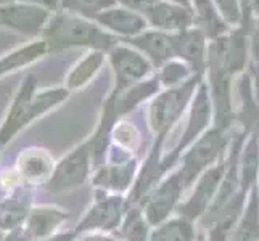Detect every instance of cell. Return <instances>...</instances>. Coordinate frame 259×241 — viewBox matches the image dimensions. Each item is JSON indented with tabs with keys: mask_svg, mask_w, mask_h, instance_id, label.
I'll list each match as a JSON object with an SVG mask.
<instances>
[{
	"mask_svg": "<svg viewBox=\"0 0 259 241\" xmlns=\"http://www.w3.org/2000/svg\"><path fill=\"white\" fill-rule=\"evenodd\" d=\"M40 39L47 43L50 53L69 49H89L108 53L116 43L121 42L95 21L63 10L52 13Z\"/></svg>",
	"mask_w": 259,
	"mask_h": 241,
	"instance_id": "6da1fadb",
	"label": "cell"
},
{
	"mask_svg": "<svg viewBox=\"0 0 259 241\" xmlns=\"http://www.w3.org/2000/svg\"><path fill=\"white\" fill-rule=\"evenodd\" d=\"M229 143L230 138L227 130L212 127L185 150L181 158V167H179L185 190H190L204 171L227 158Z\"/></svg>",
	"mask_w": 259,
	"mask_h": 241,
	"instance_id": "7a4b0ae2",
	"label": "cell"
},
{
	"mask_svg": "<svg viewBox=\"0 0 259 241\" xmlns=\"http://www.w3.org/2000/svg\"><path fill=\"white\" fill-rule=\"evenodd\" d=\"M201 80V76H193L182 85L159 92L151 100L148 108V124L150 129L156 133V137H166L167 132L182 118L185 110H189Z\"/></svg>",
	"mask_w": 259,
	"mask_h": 241,
	"instance_id": "3957f363",
	"label": "cell"
},
{
	"mask_svg": "<svg viewBox=\"0 0 259 241\" xmlns=\"http://www.w3.org/2000/svg\"><path fill=\"white\" fill-rule=\"evenodd\" d=\"M248 26L249 21H245L237 28H232L227 34L211 40L208 47V65H216L232 76L243 73L251 55Z\"/></svg>",
	"mask_w": 259,
	"mask_h": 241,
	"instance_id": "277c9868",
	"label": "cell"
},
{
	"mask_svg": "<svg viewBox=\"0 0 259 241\" xmlns=\"http://www.w3.org/2000/svg\"><path fill=\"white\" fill-rule=\"evenodd\" d=\"M211 122H214L212 102H211L206 80H201L189 106V116H187V122H185V129L182 132V135L179 138L174 150L171 151V155L163 159L164 171H167V169L172 166L174 161H177L179 156H182L184 151L190 145H193L204 132H208Z\"/></svg>",
	"mask_w": 259,
	"mask_h": 241,
	"instance_id": "5b68a950",
	"label": "cell"
},
{
	"mask_svg": "<svg viewBox=\"0 0 259 241\" xmlns=\"http://www.w3.org/2000/svg\"><path fill=\"white\" fill-rule=\"evenodd\" d=\"M110 66L114 73V90L113 95H119L126 92L127 88L136 85L142 80L150 77L153 65L142 55L139 50L131 47L126 42H118L116 45L106 53Z\"/></svg>",
	"mask_w": 259,
	"mask_h": 241,
	"instance_id": "8992f818",
	"label": "cell"
},
{
	"mask_svg": "<svg viewBox=\"0 0 259 241\" xmlns=\"http://www.w3.org/2000/svg\"><path fill=\"white\" fill-rule=\"evenodd\" d=\"M127 214V203L119 195L108 193L105 190L97 191V200L94 206L89 209V212L77 224L76 233H108L111 230L119 228L124 217Z\"/></svg>",
	"mask_w": 259,
	"mask_h": 241,
	"instance_id": "52a82bcc",
	"label": "cell"
},
{
	"mask_svg": "<svg viewBox=\"0 0 259 241\" xmlns=\"http://www.w3.org/2000/svg\"><path fill=\"white\" fill-rule=\"evenodd\" d=\"M92 161L91 143L85 141L57 163L50 180L46 183V190L50 195H58L85 183L92 169Z\"/></svg>",
	"mask_w": 259,
	"mask_h": 241,
	"instance_id": "ba28073f",
	"label": "cell"
},
{
	"mask_svg": "<svg viewBox=\"0 0 259 241\" xmlns=\"http://www.w3.org/2000/svg\"><path fill=\"white\" fill-rule=\"evenodd\" d=\"M185 191L179 169L164 177L142 203V211L148 224L156 227L171 217V214L181 206V200Z\"/></svg>",
	"mask_w": 259,
	"mask_h": 241,
	"instance_id": "9c48e42d",
	"label": "cell"
},
{
	"mask_svg": "<svg viewBox=\"0 0 259 241\" xmlns=\"http://www.w3.org/2000/svg\"><path fill=\"white\" fill-rule=\"evenodd\" d=\"M227 166H229V155L224 161H221L216 166L209 167L208 171H204L198 177V180L192 185L193 190L190 196L179 206V214H181L182 217L189 219L196 224V222L204 216V212L211 206L214 196H216L219 190V185L226 175Z\"/></svg>",
	"mask_w": 259,
	"mask_h": 241,
	"instance_id": "30bf717a",
	"label": "cell"
},
{
	"mask_svg": "<svg viewBox=\"0 0 259 241\" xmlns=\"http://www.w3.org/2000/svg\"><path fill=\"white\" fill-rule=\"evenodd\" d=\"M50 16L52 13L46 8L24 4L20 0L0 7V26L21 35H28L32 40L42 37Z\"/></svg>",
	"mask_w": 259,
	"mask_h": 241,
	"instance_id": "8fae6325",
	"label": "cell"
},
{
	"mask_svg": "<svg viewBox=\"0 0 259 241\" xmlns=\"http://www.w3.org/2000/svg\"><path fill=\"white\" fill-rule=\"evenodd\" d=\"M208 88L212 102L214 126L222 130H229L235 121L237 113L234 110V76L216 65H208Z\"/></svg>",
	"mask_w": 259,
	"mask_h": 241,
	"instance_id": "7c38bea8",
	"label": "cell"
},
{
	"mask_svg": "<svg viewBox=\"0 0 259 241\" xmlns=\"http://www.w3.org/2000/svg\"><path fill=\"white\" fill-rule=\"evenodd\" d=\"M39 80L34 74H26L21 80L20 87L13 97L5 114V119L0 126V145L5 147L15 135L26 129V116L32 97L37 93Z\"/></svg>",
	"mask_w": 259,
	"mask_h": 241,
	"instance_id": "4fadbf2b",
	"label": "cell"
},
{
	"mask_svg": "<svg viewBox=\"0 0 259 241\" xmlns=\"http://www.w3.org/2000/svg\"><path fill=\"white\" fill-rule=\"evenodd\" d=\"M174 58L184 61L195 76L204 77L208 69L209 40L198 28H189L172 35Z\"/></svg>",
	"mask_w": 259,
	"mask_h": 241,
	"instance_id": "5bb4252c",
	"label": "cell"
},
{
	"mask_svg": "<svg viewBox=\"0 0 259 241\" xmlns=\"http://www.w3.org/2000/svg\"><path fill=\"white\" fill-rule=\"evenodd\" d=\"M95 23L102 26L105 31L113 34L114 37H118L121 42L136 37V35L150 28L144 15L129 10V8L121 7L118 4L98 15L95 18Z\"/></svg>",
	"mask_w": 259,
	"mask_h": 241,
	"instance_id": "9a60e30c",
	"label": "cell"
},
{
	"mask_svg": "<svg viewBox=\"0 0 259 241\" xmlns=\"http://www.w3.org/2000/svg\"><path fill=\"white\" fill-rule=\"evenodd\" d=\"M151 29H158L167 34H179L189 28H193V10L192 7L177 5L166 0L159 2L145 15Z\"/></svg>",
	"mask_w": 259,
	"mask_h": 241,
	"instance_id": "2e32d148",
	"label": "cell"
},
{
	"mask_svg": "<svg viewBox=\"0 0 259 241\" xmlns=\"http://www.w3.org/2000/svg\"><path fill=\"white\" fill-rule=\"evenodd\" d=\"M55 161L47 150L42 148H28L23 150L16 159L15 171L20 175L21 182L26 185H44L50 180L55 171Z\"/></svg>",
	"mask_w": 259,
	"mask_h": 241,
	"instance_id": "e0dca14e",
	"label": "cell"
},
{
	"mask_svg": "<svg viewBox=\"0 0 259 241\" xmlns=\"http://www.w3.org/2000/svg\"><path fill=\"white\" fill-rule=\"evenodd\" d=\"M124 42L129 43V45L136 50H139L142 55L153 65V68H158V69L174 58L172 34L148 28L142 34Z\"/></svg>",
	"mask_w": 259,
	"mask_h": 241,
	"instance_id": "ac0fdd59",
	"label": "cell"
},
{
	"mask_svg": "<svg viewBox=\"0 0 259 241\" xmlns=\"http://www.w3.org/2000/svg\"><path fill=\"white\" fill-rule=\"evenodd\" d=\"M29 185H20L0 198V231H13L21 227L31 211Z\"/></svg>",
	"mask_w": 259,
	"mask_h": 241,
	"instance_id": "d6986e66",
	"label": "cell"
},
{
	"mask_svg": "<svg viewBox=\"0 0 259 241\" xmlns=\"http://www.w3.org/2000/svg\"><path fill=\"white\" fill-rule=\"evenodd\" d=\"M68 219V212L52 206H35L29 211L28 219L21 225L23 231L34 241L55 236L57 230Z\"/></svg>",
	"mask_w": 259,
	"mask_h": 241,
	"instance_id": "ffe728a7",
	"label": "cell"
},
{
	"mask_svg": "<svg viewBox=\"0 0 259 241\" xmlns=\"http://www.w3.org/2000/svg\"><path fill=\"white\" fill-rule=\"evenodd\" d=\"M50 53L47 43L42 39H35L28 43L16 47L10 52H7L5 55L0 57V77H5L10 73L20 71L26 66H31L35 61L42 60Z\"/></svg>",
	"mask_w": 259,
	"mask_h": 241,
	"instance_id": "44dd1931",
	"label": "cell"
},
{
	"mask_svg": "<svg viewBox=\"0 0 259 241\" xmlns=\"http://www.w3.org/2000/svg\"><path fill=\"white\" fill-rule=\"evenodd\" d=\"M192 10L195 20L193 26L206 35L209 42L232 29L212 0H192Z\"/></svg>",
	"mask_w": 259,
	"mask_h": 241,
	"instance_id": "7402d4cb",
	"label": "cell"
},
{
	"mask_svg": "<svg viewBox=\"0 0 259 241\" xmlns=\"http://www.w3.org/2000/svg\"><path fill=\"white\" fill-rule=\"evenodd\" d=\"M136 161L127 159H118V163H113L108 166H103L100 171L97 172L94 182L95 185H100L105 191H113L118 195L121 191H126L134 178L136 172Z\"/></svg>",
	"mask_w": 259,
	"mask_h": 241,
	"instance_id": "603a6c76",
	"label": "cell"
},
{
	"mask_svg": "<svg viewBox=\"0 0 259 241\" xmlns=\"http://www.w3.org/2000/svg\"><path fill=\"white\" fill-rule=\"evenodd\" d=\"M240 185L242 190L251 193L259 182V135L249 132L245 143L240 150Z\"/></svg>",
	"mask_w": 259,
	"mask_h": 241,
	"instance_id": "cb8c5ba5",
	"label": "cell"
},
{
	"mask_svg": "<svg viewBox=\"0 0 259 241\" xmlns=\"http://www.w3.org/2000/svg\"><path fill=\"white\" fill-rule=\"evenodd\" d=\"M105 58H106L105 52L89 50L81 60H77V63L69 69L66 80H65V87L69 92L84 88L98 73H100V69L103 68V63H105Z\"/></svg>",
	"mask_w": 259,
	"mask_h": 241,
	"instance_id": "d4e9b609",
	"label": "cell"
},
{
	"mask_svg": "<svg viewBox=\"0 0 259 241\" xmlns=\"http://www.w3.org/2000/svg\"><path fill=\"white\" fill-rule=\"evenodd\" d=\"M227 241H259V190L257 185L248 196L245 211Z\"/></svg>",
	"mask_w": 259,
	"mask_h": 241,
	"instance_id": "484cf974",
	"label": "cell"
},
{
	"mask_svg": "<svg viewBox=\"0 0 259 241\" xmlns=\"http://www.w3.org/2000/svg\"><path fill=\"white\" fill-rule=\"evenodd\" d=\"M198 230L196 224L182 216L169 217L150 231L148 241H195Z\"/></svg>",
	"mask_w": 259,
	"mask_h": 241,
	"instance_id": "4316f807",
	"label": "cell"
},
{
	"mask_svg": "<svg viewBox=\"0 0 259 241\" xmlns=\"http://www.w3.org/2000/svg\"><path fill=\"white\" fill-rule=\"evenodd\" d=\"M159 87H161V84H159L158 77L155 76V77H148L145 80H142V82L132 85L131 88H127L126 92H122L119 95H114L118 114H126L129 110L136 108L139 103L144 102L145 98L156 97Z\"/></svg>",
	"mask_w": 259,
	"mask_h": 241,
	"instance_id": "83f0119b",
	"label": "cell"
},
{
	"mask_svg": "<svg viewBox=\"0 0 259 241\" xmlns=\"http://www.w3.org/2000/svg\"><path fill=\"white\" fill-rule=\"evenodd\" d=\"M148 220L144 216V211L132 208L127 211L121 224V238L124 241H148Z\"/></svg>",
	"mask_w": 259,
	"mask_h": 241,
	"instance_id": "f1b7e54d",
	"label": "cell"
},
{
	"mask_svg": "<svg viewBox=\"0 0 259 241\" xmlns=\"http://www.w3.org/2000/svg\"><path fill=\"white\" fill-rule=\"evenodd\" d=\"M114 5L116 0H63L61 2V10L95 21L98 15Z\"/></svg>",
	"mask_w": 259,
	"mask_h": 241,
	"instance_id": "f546056e",
	"label": "cell"
},
{
	"mask_svg": "<svg viewBox=\"0 0 259 241\" xmlns=\"http://www.w3.org/2000/svg\"><path fill=\"white\" fill-rule=\"evenodd\" d=\"M193 76L195 74L192 73V69L187 66L184 61L172 58L171 61H167L166 65L159 68V74L156 77L159 80V84H161V87L171 88V87L182 85Z\"/></svg>",
	"mask_w": 259,
	"mask_h": 241,
	"instance_id": "4dcf8cb0",
	"label": "cell"
},
{
	"mask_svg": "<svg viewBox=\"0 0 259 241\" xmlns=\"http://www.w3.org/2000/svg\"><path fill=\"white\" fill-rule=\"evenodd\" d=\"M212 2L230 28H237V26L245 23L242 0H212Z\"/></svg>",
	"mask_w": 259,
	"mask_h": 241,
	"instance_id": "1f68e13d",
	"label": "cell"
},
{
	"mask_svg": "<svg viewBox=\"0 0 259 241\" xmlns=\"http://www.w3.org/2000/svg\"><path fill=\"white\" fill-rule=\"evenodd\" d=\"M159 0H116V4L121 7H126L129 10H134L140 15H147Z\"/></svg>",
	"mask_w": 259,
	"mask_h": 241,
	"instance_id": "d6a6232c",
	"label": "cell"
},
{
	"mask_svg": "<svg viewBox=\"0 0 259 241\" xmlns=\"http://www.w3.org/2000/svg\"><path fill=\"white\" fill-rule=\"evenodd\" d=\"M20 2L31 4V5H35V7H40V8H46L47 12L55 13V12L61 10V2H63V0H20Z\"/></svg>",
	"mask_w": 259,
	"mask_h": 241,
	"instance_id": "836d02e7",
	"label": "cell"
},
{
	"mask_svg": "<svg viewBox=\"0 0 259 241\" xmlns=\"http://www.w3.org/2000/svg\"><path fill=\"white\" fill-rule=\"evenodd\" d=\"M242 7L245 21H249L251 16H256V20L259 18V0H242Z\"/></svg>",
	"mask_w": 259,
	"mask_h": 241,
	"instance_id": "e575fe53",
	"label": "cell"
},
{
	"mask_svg": "<svg viewBox=\"0 0 259 241\" xmlns=\"http://www.w3.org/2000/svg\"><path fill=\"white\" fill-rule=\"evenodd\" d=\"M77 241H119L114 236L108 235V233H100V231H94V233H84L81 239Z\"/></svg>",
	"mask_w": 259,
	"mask_h": 241,
	"instance_id": "d590c367",
	"label": "cell"
},
{
	"mask_svg": "<svg viewBox=\"0 0 259 241\" xmlns=\"http://www.w3.org/2000/svg\"><path fill=\"white\" fill-rule=\"evenodd\" d=\"M166 2H172V4L184 5V7H192V0H166Z\"/></svg>",
	"mask_w": 259,
	"mask_h": 241,
	"instance_id": "8d00e7d4",
	"label": "cell"
},
{
	"mask_svg": "<svg viewBox=\"0 0 259 241\" xmlns=\"http://www.w3.org/2000/svg\"><path fill=\"white\" fill-rule=\"evenodd\" d=\"M195 241H211V239L206 235H204L201 230H198V235H196V239Z\"/></svg>",
	"mask_w": 259,
	"mask_h": 241,
	"instance_id": "74e56055",
	"label": "cell"
},
{
	"mask_svg": "<svg viewBox=\"0 0 259 241\" xmlns=\"http://www.w3.org/2000/svg\"><path fill=\"white\" fill-rule=\"evenodd\" d=\"M10 2H15V0H0V7H2V5H7V4H10Z\"/></svg>",
	"mask_w": 259,
	"mask_h": 241,
	"instance_id": "f35d334b",
	"label": "cell"
},
{
	"mask_svg": "<svg viewBox=\"0 0 259 241\" xmlns=\"http://www.w3.org/2000/svg\"><path fill=\"white\" fill-rule=\"evenodd\" d=\"M256 31L259 32V18H257V20H256Z\"/></svg>",
	"mask_w": 259,
	"mask_h": 241,
	"instance_id": "ab89813d",
	"label": "cell"
},
{
	"mask_svg": "<svg viewBox=\"0 0 259 241\" xmlns=\"http://www.w3.org/2000/svg\"><path fill=\"white\" fill-rule=\"evenodd\" d=\"M257 190H259V182H257Z\"/></svg>",
	"mask_w": 259,
	"mask_h": 241,
	"instance_id": "60d3db41",
	"label": "cell"
},
{
	"mask_svg": "<svg viewBox=\"0 0 259 241\" xmlns=\"http://www.w3.org/2000/svg\"><path fill=\"white\" fill-rule=\"evenodd\" d=\"M0 239H2V238H0Z\"/></svg>",
	"mask_w": 259,
	"mask_h": 241,
	"instance_id": "b9f144b4",
	"label": "cell"
},
{
	"mask_svg": "<svg viewBox=\"0 0 259 241\" xmlns=\"http://www.w3.org/2000/svg\"><path fill=\"white\" fill-rule=\"evenodd\" d=\"M0 147H2V145H0Z\"/></svg>",
	"mask_w": 259,
	"mask_h": 241,
	"instance_id": "7bdbcfd3",
	"label": "cell"
}]
</instances>
